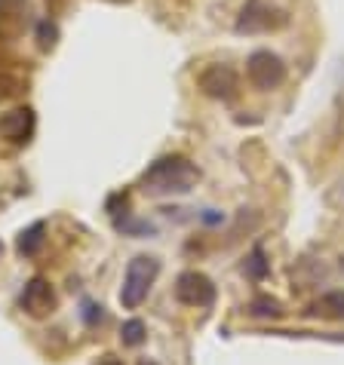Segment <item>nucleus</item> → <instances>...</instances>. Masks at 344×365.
<instances>
[{
	"mask_svg": "<svg viewBox=\"0 0 344 365\" xmlns=\"http://www.w3.org/2000/svg\"><path fill=\"white\" fill-rule=\"evenodd\" d=\"M148 338V329L141 319H126L123 326H120V341L126 344V347H141Z\"/></svg>",
	"mask_w": 344,
	"mask_h": 365,
	"instance_id": "12",
	"label": "nucleus"
},
{
	"mask_svg": "<svg viewBox=\"0 0 344 365\" xmlns=\"http://www.w3.org/2000/svg\"><path fill=\"white\" fill-rule=\"evenodd\" d=\"M176 298L185 304V307H197V310H206L216 304V286L206 273L200 270H185L181 277L176 279Z\"/></svg>",
	"mask_w": 344,
	"mask_h": 365,
	"instance_id": "5",
	"label": "nucleus"
},
{
	"mask_svg": "<svg viewBox=\"0 0 344 365\" xmlns=\"http://www.w3.org/2000/svg\"><path fill=\"white\" fill-rule=\"evenodd\" d=\"M37 37H40V49H53V46H56V37H59V28L46 19V22H40Z\"/></svg>",
	"mask_w": 344,
	"mask_h": 365,
	"instance_id": "14",
	"label": "nucleus"
},
{
	"mask_svg": "<svg viewBox=\"0 0 344 365\" xmlns=\"http://www.w3.org/2000/svg\"><path fill=\"white\" fill-rule=\"evenodd\" d=\"M246 273H249L252 279H261V277H265V273H268V264H265V252H261V249H256V252H252V255H249V261H246Z\"/></svg>",
	"mask_w": 344,
	"mask_h": 365,
	"instance_id": "13",
	"label": "nucleus"
},
{
	"mask_svg": "<svg viewBox=\"0 0 344 365\" xmlns=\"http://www.w3.org/2000/svg\"><path fill=\"white\" fill-rule=\"evenodd\" d=\"M34 135V110L31 108H16L0 117V138L13 141V145H28Z\"/></svg>",
	"mask_w": 344,
	"mask_h": 365,
	"instance_id": "8",
	"label": "nucleus"
},
{
	"mask_svg": "<svg viewBox=\"0 0 344 365\" xmlns=\"http://www.w3.org/2000/svg\"><path fill=\"white\" fill-rule=\"evenodd\" d=\"M310 317H320V319H344V292H329L310 304Z\"/></svg>",
	"mask_w": 344,
	"mask_h": 365,
	"instance_id": "9",
	"label": "nucleus"
},
{
	"mask_svg": "<svg viewBox=\"0 0 344 365\" xmlns=\"http://www.w3.org/2000/svg\"><path fill=\"white\" fill-rule=\"evenodd\" d=\"M111 4H126V0H111Z\"/></svg>",
	"mask_w": 344,
	"mask_h": 365,
	"instance_id": "19",
	"label": "nucleus"
},
{
	"mask_svg": "<svg viewBox=\"0 0 344 365\" xmlns=\"http://www.w3.org/2000/svg\"><path fill=\"white\" fill-rule=\"evenodd\" d=\"M96 365H123V362H120V359L114 356V353H105V356H102V359H98Z\"/></svg>",
	"mask_w": 344,
	"mask_h": 365,
	"instance_id": "16",
	"label": "nucleus"
},
{
	"mask_svg": "<svg viewBox=\"0 0 344 365\" xmlns=\"http://www.w3.org/2000/svg\"><path fill=\"white\" fill-rule=\"evenodd\" d=\"M157 273H160V261L154 255H136L126 267L123 289H120V304H123L126 310L141 307V301L148 298L151 286H154Z\"/></svg>",
	"mask_w": 344,
	"mask_h": 365,
	"instance_id": "2",
	"label": "nucleus"
},
{
	"mask_svg": "<svg viewBox=\"0 0 344 365\" xmlns=\"http://www.w3.org/2000/svg\"><path fill=\"white\" fill-rule=\"evenodd\" d=\"M289 25V16L280 6L268 4V0H246V6L240 9L234 31L237 34H268V31H280Z\"/></svg>",
	"mask_w": 344,
	"mask_h": 365,
	"instance_id": "3",
	"label": "nucleus"
},
{
	"mask_svg": "<svg viewBox=\"0 0 344 365\" xmlns=\"http://www.w3.org/2000/svg\"><path fill=\"white\" fill-rule=\"evenodd\" d=\"M200 169L191 163L188 157H160L157 163H151L148 172L141 175V190L151 197H185L197 187Z\"/></svg>",
	"mask_w": 344,
	"mask_h": 365,
	"instance_id": "1",
	"label": "nucleus"
},
{
	"mask_svg": "<svg viewBox=\"0 0 344 365\" xmlns=\"http://www.w3.org/2000/svg\"><path fill=\"white\" fill-rule=\"evenodd\" d=\"M249 317H258V319H280L283 317V304L270 295H258L249 301Z\"/></svg>",
	"mask_w": 344,
	"mask_h": 365,
	"instance_id": "11",
	"label": "nucleus"
},
{
	"mask_svg": "<svg viewBox=\"0 0 344 365\" xmlns=\"http://www.w3.org/2000/svg\"><path fill=\"white\" fill-rule=\"evenodd\" d=\"M246 74L252 80V86L265 89V93L286 83V65H283V58L277 53H270V49H258V53H252L246 58Z\"/></svg>",
	"mask_w": 344,
	"mask_h": 365,
	"instance_id": "4",
	"label": "nucleus"
},
{
	"mask_svg": "<svg viewBox=\"0 0 344 365\" xmlns=\"http://www.w3.org/2000/svg\"><path fill=\"white\" fill-rule=\"evenodd\" d=\"M19 307H22L28 317H34V319L49 317V313L56 310V292H53V286H49L44 277L28 279L25 289H22V295H19Z\"/></svg>",
	"mask_w": 344,
	"mask_h": 365,
	"instance_id": "7",
	"label": "nucleus"
},
{
	"mask_svg": "<svg viewBox=\"0 0 344 365\" xmlns=\"http://www.w3.org/2000/svg\"><path fill=\"white\" fill-rule=\"evenodd\" d=\"M13 4H16V0H0V6H4V9H6V6H13Z\"/></svg>",
	"mask_w": 344,
	"mask_h": 365,
	"instance_id": "18",
	"label": "nucleus"
},
{
	"mask_svg": "<svg viewBox=\"0 0 344 365\" xmlns=\"http://www.w3.org/2000/svg\"><path fill=\"white\" fill-rule=\"evenodd\" d=\"M80 317H84L86 326H98V322H105L102 307H98V304H93V301H84V310H80Z\"/></svg>",
	"mask_w": 344,
	"mask_h": 365,
	"instance_id": "15",
	"label": "nucleus"
},
{
	"mask_svg": "<svg viewBox=\"0 0 344 365\" xmlns=\"http://www.w3.org/2000/svg\"><path fill=\"white\" fill-rule=\"evenodd\" d=\"M44 233H46V225L44 221H34L28 230H22L19 233V242H16V249H19V255H25V258H34L37 252H40V246H44Z\"/></svg>",
	"mask_w": 344,
	"mask_h": 365,
	"instance_id": "10",
	"label": "nucleus"
},
{
	"mask_svg": "<svg viewBox=\"0 0 344 365\" xmlns=\"http://www.w3.org/2000/svg\"><path fill=\"white\" fill-rule=\"evenodd\" d=\"M197 83L209 98L231 101L237 96V89H240V77H237V71L231 65H209V68L200 71Z\"/></svg>",
	"mask_w": 344,
	"mask_h": 365,
	"instance_id": "6",
	"label": "nucleus"
},
{
	"mask_svg": "<svg viewBox=\"0 0 344 365\" xmlns=\"http://www.w3.org/2000/svg\"><path fill=\"white\" fill-rule=\"evenodd\" d=\"M138 365H160V362H157V359H148V356H145V359H138Z\"/></svg>",
	"mask_w": 344,
	"mask_h": 365,
	"instance_id": "17",
	"label": "nucleus"
}]
</instances>
